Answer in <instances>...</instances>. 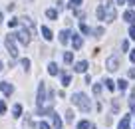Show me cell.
Listing matches in <instances>:
<instances>
[{"label":"cell","mask_w":135,"mask_h":129,"mask_svg":"<svg viewBox=\"0 0 135 129\" xmlns=\"http://www.w3.org/2000/svg\"><path fill=\"white\" fill-rule=\"evenodd\" d=\"M72 101L78 105V107L81 109V111H89V107H91V103H89V99H88V95L85 93H74L72 95Z\"/></svg>","instance_id":"1"},{"label":"cell","mask_w":135,"mask_h":129,"mask_svg":"<svg viewBox=\"0 0 135 129\" xmlns=\"http://www.w3.org/2000/svg\"><path fill=\"white\" fill-rule=\"evenodd\" d=\"M44 101H46V85L40 83L38 85V93H36V111L44 107Z\"/></svg>","instance_id":"2"},{"label":"cell","mask_w":135,"mask_h":129,"mask_svg":"<svg viewBox=\"0 0 135 129\" xmlns=\"http://www.w3.org/2000/svg\"><path fill=\"white\" fill-rule=\"evenodd\" d=\"M12 36L18 38L20 44H24V46H28V44H30V32L26 28H20V30H18V34H12Z\"/></svg>","instance_id":"3"},{"label":"cell","mask_w":135,"mask_h":129,"mask_svg":"<svg viewBox=\"0 0 135 129\" xmlns=\"http://www.w3.org/2000/svg\"><path fill=\"white\" fill-rule=\"evenodd\" d=\"M4 44H6V48H8V54L12 56V58H16L18 56V50H16V46H14V40H12V34H8L6 36V40H4Z\"/></svg>","instance_id":"4"},{"label":"cell","mask_w":135,"mask_h":129,"mask_svg":"<svg viewBox=\"0 0 135 129\" xmlns=\"http://www.w3.org/2000/svg\"><path fill=\"white\" fill-rule=\"evenodd\" d=\"M105 68L109 71H115L119 68V56H109L107 58V62H105Z\"/></svg>","instance_id":"5"},{"label":"cell","mask_w":135,"mask_h":129,"mask_svg":"<svg viewBox=\"0 0 135 129\" xmlns=\"http://www.w3.org/2000/svg\"><path fill=\"white\" fill-rule=\"evenodd\" d=\"M103 8H105V22H113L115 20V8H113V4H105Z\"/></svg>","instance_id":"6"},{"label":"cell","mask_w":135,"mask_h":129,"mask_svg":"<svg viewBox=\"0 0 135 129\" xmlns=\"http://www.w3.org/2000/svg\"><path fill=\"white\" fill-rule=\"evenodd\" d=\"M0 89L4 92V95H12V92H14V88L10 85L8 82H2V83H0Z\"/></svg>","instance_id":"7"},{"label":"cell","mask_w":135,"mask_h":129,"mask_svg":"<svg viewBox=\"0 0 135 129\" xmlns=\"http://www.w3.org/2000/svg\"><path fill=\"white\" fill-rule=\"evenodd\" d=\"M74 70H76L78 74H84V71L88 70V62H85V60H81V62H78L76 66H74Z\"/></svg>","instance_id":"8"},{"label":"cell","mask_w":135,"mask_h":129,"mask_svg":"<svg viewBox=\"0 0 135 129\" xmlns=\"http://www.w3.org/2000/svg\"><path fill=\"white\" fill-rule=\"evenodd\" d=\"M52 125H54V129H62V119H60L58 113H52Z\"/></svg>","instance_id":"9"},{"label":"cell","mask_w":135,"mask_h":129,"mask_svg":"<svg viewBox=\"0 0 135 129\" xmlns=\"http://www.w3.org/2000/svg\"><path fill=\"white\" fill-rule=\"evenodd\" d=\"M72 44H74V48H76V50H80V48L81 46H84V40H81V38L80 36H78V34H72Z\"/></svg>","instance_id":"10"},{"label":"cell","mask_w":135,"mask_h":129,"mask_svg":"<svg viewBox=\"0 0 135 129\" xmlns=\"http://www.w3.org/2000/svg\"><path fill=\"white\" fill-rule=\"evenodd\" d=\"M20 20H22V24H26V26H28V32H30V34H32V32H34V30H36V26H34V24H32V20H30V18H28V16H22V18H20Z\"/></svg>","instance_id":"11"},{"label":"cell","mask_w":135,"mask_h":129,"mask_svg":"<svg viewBox=\"0 0 135 129\" xmlns=\"http://www.w3.org/2000/svg\"><path fill=\"white\" fill-rule=\"evenodd\" d=\"M70 36H72V34H70V30H62V32H60V42H62V44H68Z\"/></svg>","instance_id":"12"},{"label":"cell","mask_w":135,"mask_h":129,"mask_svg":"<svg viewBox=\"0 0 135 129\" xmlns=\"http://www.w3.org/2000/svg\"><path fill=\"white\" fill-rule=\"evenodd\" d=\"M129 121H131V117L125 115L121 121H119V127H117V129H129Z\"/></svg>","instance_id":"13"},{"label":"cell","mask_w":135,"mask_h":129,"mask_svg":"<svg viewBox=\"0 0 135 129\" xmlns=\"http://www.w3.org/2000/svg\"><path fill=\"white\" fill-rule=\"evenodd\" d=\"M42 36H44V40H52L54 34H52V30L48 28V26H44V28H42Z\"/></svg>","instance_id":"14"},{"label":"cell","mask_w":135,"mask_h":129,"mask_svg":"<svg viewBox=\"0 0 135 129\" xmlns=\"http://www.w3.org/2000/svg\"><path fill=\"white\" fill-rule=\"evenodd\" d=\"M123 18H125L129 24H133V22H135V12H133V10H127V12L123 14Z\"/></svg>","instance_id":"15"},{"label":"cell","mask_w":135,"mask_h":129,"mask_svg":"<svg viewBox=\"0 0 135 129\" xmlns=\"http://www.w3.org/2000/svg\"><path fill=\"white\" fill-rule=\"evenodd\" d=\"M48 71H50V75H58V74H60V68H58V64H54V62H52L50 66H48Z\"/></svg>","instance_id":"16"},{"label":"cell","mask_w":135,"mask_h":129,"mask_svg":"<svg viewBox=\"0 0 135 129\" xmlns=\"http://www.w3.org/2000/svg\"><path fill=\"white\" fill-rule=\"evenodd\" d=\"M95 16H97V20H105V8H103V6H97Z\"/></svg>","instance_id":"17"},{"label":"cell","mask_w":135,"mask_h":129,"mask_svg":"<svg viewBox=\"0 0 135 129\" xmlns=\"http://www.w3.org/2000/svg\"><path fill=\"white\" fill-rule=\"evenodd\" d=\"M70 83H72V75H70V74H62V85L68 88Z\"/></svg>","instance_id":"18"},{"label":"cell","mask_w":135,"mask_h":129,"mask_svg":"<svg viewBox=\"0 0 135 129\" xmlns=\"http://www.w3.org/2000/svg\"><path fill=\"white\" fill-rule=\"evenodd\" d=\"M46 16L50 18V20H56V18H58V12H56L54 8H48V10H46Z\"/></svg>","instance_id":"19"},{"label":"cell","mask_w":135,"mask_h":129,"mask_svg":"<svg viewBox=\"0 0 135 129\" xmlns=\"http://www.w3.org/2000/svg\"><path fill=\"white\" fill-rule=\"evenodd\" d=\"M12 113H14V117H20V115H22V105L16 103V105L12 107Z\"/></svg>","instance_id":"20"},{"label":"cell","mask_w":135,"mask_h":129,"mask_svg":"<svg viewBox=\"0 0 135 129\" xmlns=\"http://www.w3.org/2000/svg\"><path fill=\"white\" fill-rule=\"evenodd\" d=\"M20 66L24 68V71H28V70H30V60H28V58H22V60H20Z\"/></svg>","instance_id":"21"},{"label":"cell","mask_w":135,"mask_h":129,"mask_svg":"<svg viewBox=\"0 0 135 129\" xmlns=\"http://www.w3.org/2000/svg\"><path fill=\"white\" fill-rule=\"evenodd\" d=\"M64 62H66V64L74 62V54H72V52H66V54H64Z\"/></svg>","instance_id":"22"},{"label":"cell","mask_w":135,"mask_h":129,"mask_svg":"<svg viewBox=\"0 0 135 129\" xmlns=\"http://www.w3.org/2000/svg\"><path fill=\"white\" fill-rule=\"evenodd\" d=\"M103 83H105V88H107V89H111V92L115 89V82H113V79H105Z\"/></svg>","instance_id":"23"},{"label":"cell","mask_w":135,"mask_h":129,"mask_svg":"<svg viewBox=\"0 0 135 129\" xmlns=\"http://www.w3.org/2000/svg\"><path fill=\"white\" fill-rule=\"evenodd\" d=\"M115 83H117V88L121 89V92H125V89H127V82H125V79H119V82H115Z\"/></svg>","instance_id":"24"},{"label":"cell","mask_w":135,"mask_h":129,"mask_svg":"<svg viewBox=\"0 0 135 129\" xmlns=\"http://www.w3.org/2000/svg\"><path fill=\"white\" fill-rule=\"evenodd\" d=\"M78 129H89V121H80V123H78Z\"/></svg>","instance_id":"25"},{"label":"cell","mask_w":135,"mask_h":129,"mask_svg":"<svg viewBox=\"0 0 135 129\" xmlns=\"http://www.w3.org/2000/svg\"><path fill=\"white\" fill-rule=\"evenodd\" d=\"M80 4H81V0H70V4H68V6H70V8H78Z\"/></svg>","instance_id":"26"},{"label":"cell","mask_w":135,"mask_h":129,"mask_svg":"<svg viewBox=\"0 0 135 129\" xmlns=\"http://www.w3.org/2000/svg\"><path fill=\"white\" fill-rule=\"evenodd\" d=\"M66 121H68V123H72V121H74V111H66Z\"/></svg>","instance_id":"27"},{"label":"cell","mask_w":135,"mask_h":129,"mask_svg":"<svg viewBox=\"0 0 135 129\" xmlns=\"http://www.w3.org/2000/svg\"><path fill=\"white\" fill-rule=\"evenodd\" d=\"M8 26H10V28H16V26H18V18H12V20H8Z\"/></svg>","instance_id":"28"},{"label":"cell","mask_w":135,"mask_h":129,"mask_svg":"<svg viewBox=\"0 0 135 129\" xmlns=\"http://www.w3.org/2000/svg\"><path fill=\"white\" fill-rule=\"evenodd\" d=\"M93 93H95V95H99V93H101V85H99V83L93 85Z\"/></svg>","instance_id":"29"},{"label":"cell","mask_w":135,"mask_h":129,"mask_svg":"<svg viewBox=\"0 0 135 129\" xmlns=\"http://www.w3.org/2000/svg\"><path fill=\"white\" fill-rule=\"evenodd\" d=\"M91 32H93V34H95V36H101V34L105 32V30H103V28H101V26H99V28H95V30H91Z\"/></svg>","instance_id":"30"},{"label":"cell","mask_w":135,"mask_h":129,"mask_svg":"<svg viewBox=\"0 0 135 129\" xmlns=\"http://www.w3.org/2000/svg\"><path fill=\"white\" fill-rule=\"evenodd\" d=\"M38 129H50V125H48L46 121H40V123H38Z\"/></svg>","instance_id":"31"},{"label":"cell","mask_w":135,"mask_h":129,"mask_svg":"<svg viewBox=\"0 0 135 129\" xmlns=\"http://www.w3.org/2000/svg\"><path fill=\"white\" fill-rule=\"evenodd\" d=\"M80 30H81L84 34H89V32H91V30H89V28H88L85 24H80Z\"/></svg>","instance_id":"32"},{"label":"cell","mask_w":135,"mask_h":129,"mask_svg":"<svg viewBox=\"0 0 135 129\" xmlns=\"http://www.w3.org/2000/svg\"><path fill=\"white\" fill-rule=\"evenodd\" d=\"M129 38L135 40V26H129Z\"/></svg>","instance_id":"33"},{"label":"cell","mask_w":135,"mask_h":129,"mask_svg":"<svg viewBox=\"0 0 135 129\" xmlns=\"http://www.w3.org/2000/svg\"><path fill=\"white\" fill-rule=\"evenodd\" d=\"M6 111V103H4V101H0V113H4Z\"/></svg>","instance_id":"34"},{"label":"cell","mask_w":135,"mask_h":129,"mask_svg":"<svg viewBox=\"0 0 135 129\" xmlns=\"http://www.w3.org/2000/svg\"><path fill=\"white\" fill-rule=\"evenodd\" d=\"M129 60H131V62L135 64V50H133V52H131V54H129Z\"/></svg>","instance_id":"35"},{"label":"cell","mask_w":135,"mask_h":129,"mask_svg":"<svg viewBox=\"0 0 135 129\" xmlns=\"http://www.w3.org/2000/svg\"><path fill=\"white\" fill-rule=\"evenodd\" d=\"M129 78H135V68H131V70H129Z\"/></svg>","instance_id":"36"},{"label":"cell","mask_w":135,"mask_h":129,"mask_svg":"<svg viewBox=\"0 0 135 129\" xmlns=\"http://www.w3.org/2000/svg\"><path fill=\"white\" fill-rule=\"evenodd\" d=\"M125 2H129V6H133V4H135V0H125Z\"/></svg>","instance_id":"37"},{"label":"cell","mask_w":135,"mask_h":129,"mask_svg":"<svg viewBox=\"0 0 135 129\" xmlns=\"http://www.w3.org/2000/svg\"><path fill=\"white\" fill-rule=\"evenodd\" d=\"M117 2H119V4H125V0H117Z\"/></svg>","instance_id":"38"},{"label":"cell","mask_w":135,"mask_h":129,"mask_svg":"<svg viewBox=\"0 0 135 129\" xmlns=\"http://www.w3.org/2000/svg\"><path fill=\"white\" fill-rule=\"evenodd\" d=\"M2 68H4V64H2V62H0V71H2Z\"/></svg>","instance_id":"39"},{"label":"cell","mask_w":135,"mask_h":129,"mask_svg":"<svg viewBox=\"0 0 135 129\" xmlns=\"http://www.w3.org/2000/svg\"><path fill=\"white\" fill-rule=\"evenodd\" d=\"M0 22H2V12H0Z\"/></svg>","instance_id":"40"}]
</instances>
